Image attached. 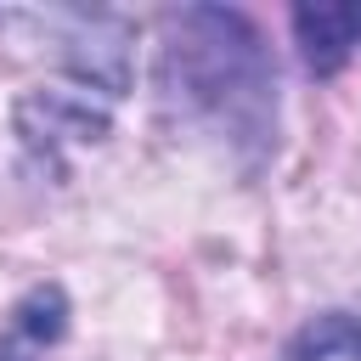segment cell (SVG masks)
Returning a JSON list of instances; mask_svg holds the SVG:
<instances>
[{
	"instance_id": "obj_1",
	"label": "cell",
	"mask_w": 361,
	"mask_h": 361,
	"mask_svg": "<svg viewBox=\"0 0 361 361\" xmlns=\"http://www.w3.org/2000/svg\"><path fill=\"white\" fill-rule=\"evenodd\" d=\"M158 113L259 169L276 152V56L237 6H175L158 17Z\"/></svg>"
},
{
	"instance_id": "obj_2",
	"label": "cell",
	"mask_w": 361,
	"mask_h": 361,
	"mask_svg": "<svg viewBox=\"0 0 361 361\" xmlns=\"http://www.w3.org/2000/svg\"><path fill=\"white\" fill-rule=\"evenodd\" d=\"M17 28H34L45 45H56V68L96 90L102 102H118L135 79V23L118 11H85V6H45V11H6Z\"/></svg>"
},
{
	"instance_id": "obj_3",
	"label": "cell",
	"mask_w": 361,
	"mask_h": 361,
	"mask_svg": "<svg viewBox=\"0 0 361 361\" xmlns=\"http://www.w3.org/2000/svg\"><path fill=\"white\" fill-rule=\"evenodd\" d=\"M107 130H113V102L79 85H39L17 102V135L51 169H62V147H96L107 141Z\"/></svg>"
},
{
	"instance_id": "obj_4",
	"label": "cell",
	"mask_w": 361,
	"mask_h": 361,
	"mask_svg": "<svg viewBox=\"0 0 361 361\" xmlns=\"http://www.w3.org/2000/svg\"><path fill=\"white\" fill-rule=\"evenodd\" d=\"M299 56L316 79L344 73V62L361 51V0H305L288 11Z\"/></svg>"
},
{
	"instance_id": "obj_5",
	"label": "cell",
	"mask_w": 361,
	"mask_h": 361,
	"mask_svg": "<svg viewBox=\"0 0 361 361\" xmlns=\"http://www.w3.org/2000/svg\"><path fill=\"white\" fill-rule=\"evenodd\" d=\"M68 316H73V305H68L62 282H34V288L6 310V333H11L17 344H28L34 355H45L51 344L68 338Z\"/></svg>"
},
{
	"instance_id": "obj_6",
	"label": "cell",
	"mask_w": 361,
	"mask_h": 361,
	"mask_svg": "<svg viewBox=\"0 0 361 361\" xmlns=\"http://www.w3.org/2000/svg\"><path fill=\"white\" fill-rule=\"evenodd\" d=\"M282 361H361V316L355 310H316L288 338Z\"/></svg>"
},
{
	"instance_id": "obj_7",
	"label": "cell",
	"mask_w": 361,
	"mask_h": 361,
	"mask_svg": "<svg viewBox=\"0 0 361 361\" xmlns=\"http://www.w3.org/2000/svg\"><path fill=\"white\" fill-rule=\"evenodd\" d=\"M0 361H39V355H34L28 344H17L11 333H0Z\"/></svg>"
}]
</instances>
